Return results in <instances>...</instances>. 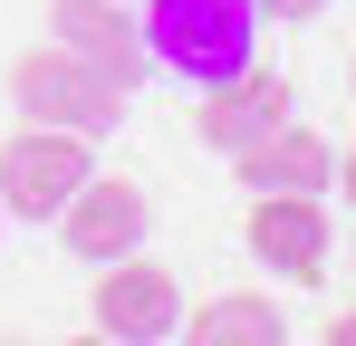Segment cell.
I'll use <instances>...</instances> for the list:
<instances>
[{
    "mask_svg": "<svg viewBox=\"0 0 356 346\" xmlns=\"http://www.w3.org/2000/svg\"><path fill=\"white\" fill-rule=\"evenodd\" d=\"M232 173L250 183V192H327V183H337V145L308 135L298 115H280L270 135H250V145L232 154Z\"/></svg>",
    "mask_w": 356,
    "mask_h": 346,
    "instance_id": "9c48e42d",
    "label": "cell"
},
{
    "mask_svg": "<svg viewBox=\"0 0 356 346\" xmlns=\"http://www.w3.org/2000/svg\"><path fill=\"white\" fill-rule=\"evenodd\" d=\"M250 250L280 279H318L327 270V212H318V192H250Z\"/></svg>",
    "mask_w": 356,
    "mask_h": 346,
    "instance_id": "ba28073f",
    "label": "cell"
},
{
    "mask_svg": "<svg viewBox=\"0 0 356 346\" xmlns=\"http://www.w3.org/2000/svg\"><path fill=\"white\" fill-rule=\"evenodd\" d=\"M77 346H116V337H97V327H87V337H77Z\"/></svg>",
    "mask_w": 356,
    "mask_h": 346,
    "instance_id": "5bb4252c",
    "label": "cell"
},
{
    "mask_svg": "<svg viewBox=\"0 0 356 346\" xmlns=\"http://www.w3.org/2000/svg\"><path fill=\"white\" fill-rule=\"evenodd\" d=\"M183 346H289V318L260 288H222V298H202L183 318Z\"/></svg>",
    "mask_w": 356,
    "mask_h": 346,
    "instance_id": "30bf717a",
    "label": "cell"
},
{
    "mask_svg": "<svg viewBox=\"0 0 356 346\" xmlns=\"http://www.w3.org/2000/svg\"><path fill=\"white\" fill-rule=\"evenodd\" d=\"M0 231H10V212H0Z\"/></svg>",
    "mask_w": 356,
    "mask_h": 346,
    "instance_id": "2e32d148",
    "label": "cell"
},
{
    "mask_svg": "<svg viewBox=\"0 0 356 346\" xmlns=\"http://www.w3.org/2000/svg\"><path fill=\"white\" fill-rule=\"evenodd\" d=\"M347 77H356V67H347Z\"/></svg>",
    "mask_w": 356,
    "mask_h": 346,
    "instance_id": "e0dca14e",
    "label": "cell"
},
{
    "mask_svg": "<svg viewBox=\"0 0 356 346\" xmlns=\"http://www.w3.org/2000/svg\"><path fill=\"white\" fill-rule=\"evenodd\" d=\"M49 29H58V49H77L87 67H106L125 97L154 77V49H145V19L125 10V0H49Z\"/></svg>",
    "mask_w": 356,
    "mask_h": 346,
    "instance_id": "8992f818",
    "label": "cell"
},
{
    "mask_svg": "<svg viewBox=\"0 0 356 346\" xmlns=\"http://www.w3.org/2000/svg\"><path fill=\"white\" fill-rule=\"evenodd\" d=\"M145 49H154V67H174L193 87H222L260 58V0H154Z\"/></svg>",
    "mask_w": 356,
    "mask_h": 346,
    "instance_id": "6da1fadb",
    "label": "cell"
},
{
    "mask_svg": "<svg viewBox=\"0 0 356 346\" xmlns=\"http://www.w3.org/2000/svg\"><path fill=\"white\" fill-rule=\"evenodd\" d=\"M327 346H356V308H347V318H327Z\"/></svg>",
    "mask_w": 356,
    "mask_h": 346,
    "instance_id": "7c38bea8",
    "label": "cell"
},
{
    "mask_svg": "<svg viewBox=\"0 0 356 346\" xmlns=\"http://www.w3.org/2000/svg\"><path fill=\"white\" fill-rule=\"evenodd\" d=\"M337 192H347V202H356V154H347V164H337Z\"/></svg>",
    "mask_w": 356,
    "mask_h": 346,
    "instance_id": "4fadbf2b",
    "label": "cell"
},
{
    "mask_svg": "<svg viewBox=\"0 0 356 346\" xmlns=\"http://www.w3.org/2000/svg\"><path fill=\"white\" fill-rule=\"evenodd\" d=\"M97 173V154H87V135L77 125H19L10 145H0V212L10 222H58L67 192Z\"/></svg>",
    "mask_w": 356,
    "mask_h": 346,
    "instance_id": "7a4b0ae2",
    "label": "cell"
},
{
    "mask_svg": "<svg viewBox=\"0 0 356 346\" xmlns=\"http://www.w3.org/2000/svg\"><path fill=\"white\" fill-rule=\"evenodd\" d=\"M327 0H260V19H318Z\"/></svg>",
    "mask_w": 356,
    "mask_h": 346,
    "instance_id": "8fae6325",
    "label": "cell"
},
{
    "mask_svg": "<svg viewBox=\"0 0 356 346\" xmlns=\"http://www.w3.org/2000/svg\"><path fill=\"white\" fill-rule=\"evenodd\" d=\"M10 97H19V115L29 125H77V135H106L125 115V87L106 77V67H87L77 49H39L10 67Z\"/></svg>",
    "mask_w": 356,
    "mask_h": 346,
    "instance_id": "3957f363",
    "label": "cell"
},
{
    "mask_svg": "<svg viewBox=\"0 0 356 346\" xmlns=\"http://www.w3.org/2000/svg\"><path fill=\"white\" fill-rule=\"evenodd\" d=\"M280 115H289V77L250 58L241 77H222V87H202V106H193V135H202L212 154H241V145H250V135H270Z\"/></svg>",
    "mask_w": 356,
    "mask_h": 346,
    "instance_id": "52a82bcc",
    "label": "cell"
},
{
    "mask_svg": "<svg viewBox=\"0 0 356 346\" xmlns=\"http://www.w3.org/2000/svg\"><path fill=\"white\" fill-rule=\"evenodd\" d=\"M145 231H154V202H145V183H125V173H87V183L67 192V212H58L67 260H87V270L125 260Z\"/></svg>",
    "mask_w": 356,
    "mask_h": 346,
    "instance_id": "277c9868",
    "label": "cell"
},
{
    "mask_svg": "<svg viewBox=\"0 0 356 346\" xmlns=\"http://www.w3.org/2000/svg\"><path fill=\"white\" fill-rule=\"evenodd\" d=\"M0 346H29V337H0Z\"/></svg>",
    "mask_w": 356,
    "mask_h": 346,
    "instance_id": "9a60e30c",
    "label": "cell"
},
{
    "mask_svg": "<svg viewBox=\"0 0 356 346\" xmlns=\"http://www.w3.org/2000/svg\"><path fill=\"white\" fill-rule=\"evenodd\" d=\"M183 327V279L174 270H154V260H106L97 270V337H116V346H164Z\"/></svg>",
    "mask_w": 356,
    "mask_h": 346,
    "instance_id": "5b68a950",
    "label": "cell"
}]
</instances>
